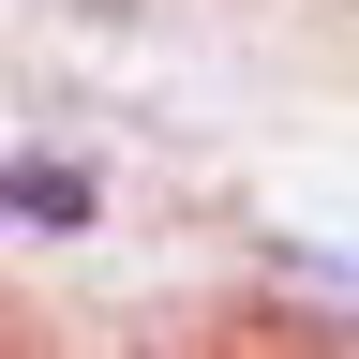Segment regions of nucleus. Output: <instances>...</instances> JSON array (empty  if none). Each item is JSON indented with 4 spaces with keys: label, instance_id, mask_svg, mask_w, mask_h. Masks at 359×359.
Here are the masks:
<instances>
[{
    "label": "nucleus",
    "instance_id": "nucleus-1",
    "mask_svg": "<svg viewBox=\"0 0 359 359\" xmlns=\"http://www.w3.org/2000/svg\"><path fill=\"white\" fill-rule=\"evenodd\" d=\"M0 210H15V224H90V180H75V165H60V180L15 165V180H0Z\"/></svg>",
    "mask_w": 359,
    "mask_h": 359
}]
</instances>
